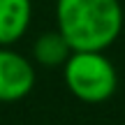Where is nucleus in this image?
<instances>
[{
	"label": "nucleus",
	"mask_w": 125,
	"mask_h": 125,
	"mask_svg": "<svg viewBox=\"0 0 125 125\" xmlns=\"http://www.w3.org/2000/svg\"><path fill=\"white\" fill-rule=\"evenodd\" d=\"M56 23L72 51H104L123 30L118 0H56Z\"/></svg>",
	"instance_id": "f257e3e1"
},
{
	"label": "nucleus",
	"mask_w": 125,
	"mask_h": 125,
	"mask_svg": "<svg viewBox=\"0 0 125 125\" xmlns=\"http://www.w3.org/2000/svg\"><path fill=\"white\" fill-rule=\"evenodd\" d=\"M65 86L86 104H102L116 93L118 74L104 51H72L62 65Z\"/></svg>",
	"instance_id": "f03ea898"
},
{
	"label": "nucleus",
	"mask_w": 125,
	"mask_h": 125,
	"mask_svg": "<svg viewBox=\"0 0 125 125\" xmlns=\"http://www.w3.org/2000/svg\"><path fill=\"white\" fill-rule=\"evenodd\" d=\"M35 88V67L26 56L0 46V102H19Z\"/></svg>",
	"instance_id": "7ed1b4c3"
},
{
	"label": "nucleus",
	"mask_w": 125,
	"mask_h": 125,
	"mask_svg": "<svg viewBox=\"0 0 125 125\" xmlns=\"http://www.w3.org/2000/svg\"><path fill=\"white\" fill-rule=\"evenodd\" d=\"M30 0H0V46H12L30 28Z\"/></svg>",
	"instance_id": "20e7f679"
},
{
	"label": "nucleus",
	"mask_w": 125,
	"mask_h": 125,
	"mask_svg": "<svg viewBox=\"0 0 125 125\" xmlns=\"http://www.w3.org/2000/svg\"><path fill=\"white\" fill-rule=\"evenodd\" d=\"M70 56H72V46L62 37L60 30L40 35L32 46V58L44 67H62Z\"/></svg>",
	"instance_id": "39448f33"
}]
</instances>
